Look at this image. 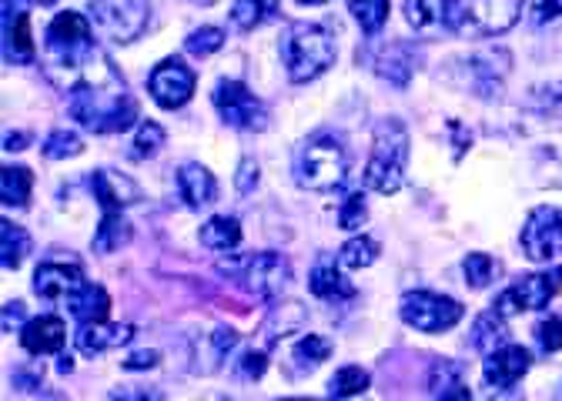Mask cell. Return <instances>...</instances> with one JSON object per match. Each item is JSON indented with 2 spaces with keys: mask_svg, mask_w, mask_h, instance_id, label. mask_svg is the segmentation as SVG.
Here are the masks:
<instances>
[{
  "mask_svg": "<svg viewBox=\"0 0 562 401\" xmlns=\"http://www.w3.org/2000/svg\"><path fill=\"white\" fill-rule=\"evenodd\" d=\"M131 241V225L121 211H104L101 225L94 231V251L98 254H114Z\"/></svg>",
  "mask_w": 562,
  "mask_h": 401,
  "instance_id": "29",
  "label": "cell"
},
{
  "mask_svg": "<svg viewBox=\"0 0 562 401\" xmlns=\"http://www.w3.org/2000/svg\"><path fill=\"white\" fill-rule=\"evenodd\" d=\"M201 244L215 254H232L238 244H241V225L228 215H215L201 225Z\"/></svg>",
  "mask_w": 562,
  "mask_h": 401,
  "instance_id": "26",
  "label": "cell"
},
{
  "mask_svg": "<svg viewBox=\"0 0 562 401\" xmlns=\"http://www.w3.org/2000/svg\"><path fill=\"white\" fill-rule=\"evenodd\" d=\"M222 121L238 130H265L268 127V111L265 104L241 84V81H222L211 94Z\"/></svg>",
  "mask_w": 562,
  "mask_h": 401,
  "instance_id": "9",
  "label": "cell"
},
{
  "mask_svg": "<svg viewBox=\"0 0 562 401\" xmlns=\"http://www.w3.org/2000/svg\"><path fill=\"white\" fill-rule=\"evenodd\" d=\"M408 50L402 47V44H395L382 60H379V75L385 78V81H392L395 88H405L408 84V75H412V60L405 57Z\"/></svg>",
  "mask_w": 562,
  "mask_h": 401,
  "instance_id": "38",
  "label": "cell"
},
{
  "mask_svg": "<svg viewBox=\"0 0 562 401\" xmlns=\"http://www.w3.org/2000/svg\"><path fill=\"white\" fill-rule=\"evenodd\" d=\"M4 145H8V151H24V145H27V134H8Z\"/></svg>",
  "mask_w": 562,
  "mask_h": 401,
  "instance_id": "48",
  "label": "cell"
},
{
  "mask_svg": "<svg viewBox=\"0 0 562 401\" xmlns=\"http://www.w3.org/2000/svg\"><path fill=\"white\" fill-rule=\"evenodd\" d=\"M34 4H44V8H50V4H54V0H34Z\"/></svg>",
  "mask_w": 562,
  "mask_h": 401,
  "instance_id": "53",
  "label": "cell"
},
{
  "mask_svg": "<svg viewBox=\"0 0 562 401\" xmlns=\"http://www.w3.org/2000/svg\"><path fill=\"white\" fill-rule=\"evenodd\" d=\"M522 14V0H485L469 4V31L472 34H503Z\"/></svg>",
  "mask_w": 562,
  "mask_h": 401,
  "instance_id": "16",
  "label": "cell"
},
{
  "mask_svg": "<svg viewBox=\"0 0 562 401\" xmlns=\"http://www.w3.org/2000/svg\"><path fill=\"white\" fill-rule=\"evenodd\" d=\"M405 21L415 31H469V4L462 0H405Z\"/></svg>",
  "mask_w": 562,
  "mask_h": 401,
  "instance_id": "11",
  "label": "cell"
},
{
  "mask_svg": "<svg viewBox=\"0 0 562 401\" xmlns=\"http://www.w3.org/2000/svg\"><path fill=\"white\" fill-rule=\"evenodd\" d=\"M308 321L305 308L299 301H285V305H274L261 324V348H274L281 339H289V334L302 331Z\"/></svg>",
  "mask_w": 562,
  "mask_h": 401,
  "instance_id": "20",
  "label": "cell"
},
{
  "mask_svg": "<svg viewBox=\"0 0 562 401\" xmlns=\"http://www.w3.org/2000/svg\"><path fill=\"white\" fill-rule=\"evenodd\" d=\"M562 288V264L555 272H539V275H526L519 282H513L499 298H496V311H503L506 318L522 314V311H542Z\"/></svg>",
  "mask_w": 562,
  "mask_h": 401,
  "instance_id": "8",
  "label": "cell"
},
{
  "mask_svg": "<svg viewBox=\"0 0 562 401\" xmlns=\"http://www.w3.org/2000/svg\"><path fill=\"white\" fill-rule=\"evenodd\" d=\"M98 50L94 37H91V21L78 11H64L50 21L47 34H44V57H47V75L67 88L70 78H75L85 60Z\"/></svg>",
  "mask_w": 562,
  "mask_h": 401,
  "instance_id": "1",
  "label": "cell"
},
{
  "mask_svg": "<svg viewBox=\"0 0 562 401\" xmlns=\"http://www.w3.org/2000/svg\"><path fill=\"white\" fill-rule=\"evenodd\" d=\"M308 291L322 301H348L356 298V285H351L341 275V261L331 254H322L312 267V278H308Z\"/></svg>",
  "mask_w": 562,
  "mask_h": 401,
  "instance_id": "17",
  "label": "cell"
},
{
  "mask_svg": "<svg viewBox=\"0 0 562 401\" xmlns=\"http://www.w3.org/2000/svg\"><path fill=\"white\" fill-rule=\"evenodd\" d=\"M24 321V305L21 301H11L8 308H4V331H11L14 324H21Z\"/></svg>",
  "mask_w": 562,
  "mask_h": 401,
  "instance_id": "47",
  "label": "cell"
},
{
  "mask_svg": "<svg viewBox=\"0 0 562 401\" xmlns=\"http://www.w3.org/2000/svg\"><path fill=\"white\" fill-rule=\"evenodd\" d=\"M379 254H382V248H379V241H372V238H366V234H359V238H351V241H345L341 244V251H338V261H341V267H369V264H375L379 261Z\"/></svg>",
  "mask_w": 562,
  "mask_h": 401,
  "instance_id": "34",
  "label": "cell"
},
{
  "mask_svg": "<svg viewBox=\"0 0 562 401\" xmlns=\"http://www.w3.org/2000/svg\"><path fill=\"white\" fill-rule=\"evenodd\" d=\"M348 158L331 134H315L295 154V181L308 191H331L345 181Z\"/></svg>",
  "mask_w": 562,
  "mask_h": 401,
  "instance_id": "5",
  "label": "cell"
},
{
  "mask_svg": "<svg viewBox=\"0 0 562 401\" xmlns=\"http://www.w3.org/2000/svg\"><path fill=\"white\" fill-rule=\"evenodd\" d=\"M278 4H281V0H235L232 21H235L238 31H255V27H261L265 21H271L278 14Z\"/></svg>",
  "mask_w": 562,
  "mask_h": 401,
  "instance_id": "32",
  "label": "cell"
},
{
  "mask_svg": "<svg viewBox=\"0 0 562 401\" xmlns=\"http://www.w3.org/2000/svg\"><path fill=\"white\" fill-rule=\"evenodd\" d=\"M235 345H238V334L232 328H215L211 334H204V339L198 342V352H194V371H201V375L218 371L222 362H228Z\"/></svg>",
  "mask_w": 562,
  "mask_h": 401,
  "instance_id": "22",
  "label": "cell"
},
{
  "mask_svg": "<svg viewBox=\"0 0 562 401\" xmlns=\"http://www.w3.org/2000/svg\"><path fill=\"white\" fill-rule=\"evenodd\" d=\"M194 84H198V78L181 57L161 60L151 71V78H148V91H151L155 104L165 107V111L184 107L191 101V94H194Z\"/></svg>",
  "mask_w": 562,
  "mask_h": 401,
  "instance_id": "12",
  "label": "cell"
},
{
  "mask_svg": "<svg viewBox=\"0 0 562 401\" xmlns=\"http://www.w3.org/2000/svg\"><path fill=\"white\" fill-rule=\"evenodd\" d=\"M462 272H465V285L472 288H485L492 278H496V261L482 251H472L465 261H462Z\"/></svg>",
  "mask_w": 562,
  "mask_h": 401,
  "instance_id": "39",
  "label": "cell"
},
{
  "mask_svg": "<svg viewBox=\"0 0 562 401\" xmlns=\"http://www.w3.org/2000/svg\"><path fill=\"white\" fill-rule=\"evenodd\" d=\"M44 158H50V161H67V158H78L81 151H85V141L78 138L75 130H54L50 138L44 141Z\"/></svg>",
  "mask_w": 562,
  "mask_h": 401,
  "instance_id": "37",
  "label": "cell"
},
{
  "mask_svg": "<svg viewBox=\"0 0 562 401\" xmlns=\"http://www.w3.org/2000/svg\"><path fill=\"white\" fill-rule=\"evenodd\" d=\"M281 60L295 84H308L335 64V41L322 24H292L281 37Z\"/></svg>",
  "mask_w": 562,
  "mask_h": 401,
  "instance_id": "2",
  "label": "cell"
},
{
  "mask_svg": "<svg viewBox=\"0 0 562 401\" xmlns=\"http://www.w3.org/2000/svg\"><path fill=\"white\" fill-rule=\"evenodd\" d=\"M222 272H228V278H235L248 295L265 298V301L278 298L292 282V264L278 251H258L248 257H235V261L222 264Z\"/></svg>",
  "mask_w": 562,
  "mask_h": 401,
  "instance_id": "4",
  "label": "cell"
},
{
  "mask_svg": "<svg viewBox=\"0 0 562 401\" xmlns=\"http://www.w3.org/2000/svg\"><path fill=\"white\" fill-rule=\"evenodd\" d=\"M348 11L356 14L366 34H379L389 21V0H348Z\"/></svg>",
  "mask_w": 562,
  "mask_h": 401,
  "instance_id": "35",
  "label": "cell"
},
{
  "mask_svg": "<svg viewBox=\"0 0 562 401\" xmlns=\"http://www.w3.org/2000/svg\"><path fill=\"white\" fill-rule=\"evenodd\" d=\"M265 368H268V348H248V352H241L238 362H235V375H238L241 381L261 378Z\"/></svg>",
  "mask_w": 562,
  "mask_h": 401,
  "instance_id": "42",
  "label": "cell"
},
{
  "mask_svg": "<svg viewBox=\"0 0 562 401\" xmlns=\"http://www.w3.org/2000/svg\"><path fill=\"white\" fill-rule=\"evenodd\" d=\"M522 251L536 264H552L562 257V211L559 208H536L522 228Z\"/></svg>",
  "mask_w": 562,
  "mask_h": 401,
  "instance_id": "10",
  "label": "cell"
},
{
  "mask_svg": "<svg viewBox=\"0 0 562 401\" xmlns=\"http://www.w3.org/2000/svg\"><path fill=\"white\" fill-rule=\"evenodd\" d=\"M31 187H34V174L27 168L0 171V200H4V208H27Z\"/></svg>",
  "mask_w": 562,
  "mask_h": 401,
  "instance_id": "30",
  "label": "cell"
},
{
  "mask_svg": "<svg viewBox=\"0 0 562 401\" xmlns=\"http://www.w3.org/2000/svg\"><path fill=\"white\" fill-rule=\"evenodd\" d=\"M398 314L415 331L439 334L462 321V305L456 298L436 295V291H408L398 305Z\"/></svg>",
  "mask_w": 562,
  "mask_h": 401,
  "instance_id": "7",
  "label": "cell"
},
{
  "mask_svg": "<svg viewBox=\"0 0 562 401\" xmlns=\"http://www.w3.org/2000/svg\"><path fill=\"white\" fill-rule=\"evenodd\" d=\"M85 285V272L78 264H60V261H44L34 272V291L44 301H67Z\"/></svg>",
  "mask_w": 562,
  "mask_h": 401,
  "instance_id": "14",
  "label": "cell"
},
{
  "mask_svg": "<svg viewBox=\"0 0 562 401\" xmlns=\"http://www.w3.org/2000/svg\"><path fill=\"white\" fill-rule=\"evenodd\" d=\"M222 44H225V34H222L218 27H201V31H191V34H188V41H184L188 54H194V57L215 54V50H222Z\"/></svg>",
  "mask_w": 562,
  "mask_h": 401,
  "instance_id": "41",
  "label": "cell"
},
{
  "mask_svg": "<svg viewBox=\"0 0 562 401\" xmlns=\"http://www.w3.org/2000/svg\"><path fill=\"white\" fill-rule=\"evenodd\" d=\"M111 398H161L158 391H114Z\"/></svg>",
  "mask_w": 562,
  "mask_h": 401,
  "instance_id": "49",
  "label": "cell"
},
{
  "mask_svg": "<svg viewBox=\"0 0 562 401\" xmlns=\"http://www.w3.org/2000/svg\"><path fill=\"white\" fill-rule=\"evenodd\" d=\"M429 394L442 398V401H465V398H472V391L465 385V375H462V365L449 362V358L436 362L432 375H429Z\"/></svg>",
  "mask_w": 562,
  "mask_h": 401,
  "instance_id": "24",
  "label": "cell"
},
{
  "mask_svg": "<svg viewBox=\"0 0 562 401\" xmlns=\"http://www.w3.org/2000/svg\"><path fill=\"white\" fill-rule=\"evenodd\" d=\"M529 368H532L529 348L509 342V345H503V348H496V352H488V355H485L482 378H485V385H488L492 391H509V388H516V385L526 378Z\"/></svg>",
  "mask_w": 562,
  "mask_h": 401,
  "instance_id": "13",
  "label": "cell"
},
{
  "mask_svg": "<svg viewBox=\"0 0 562 401\" xmlns=\"http://www.w3.org/2000/svg\"><path fill=\"white\" fill-rule=\"evenodd\" d=\"M70 368H75V362H70V358H67V355H64V358H60V371H64V375H67V371H70Z\"/></svg>",
  "mask_w": 562,
  "mask_h": 401,
  "instance_id": "50",
  "label": "cell"
},
{
  "mask_svg": "<svg viewBox=\"0 0 562 401\" xmlns=\"http://www.w3.org/2000/svg\"><path fill=\"white\" fill-rule=\"evenodd\" d=\"M366 218H369V208H366V194H348L345 200H341V208H338V225L345 228V231H356V228H362L366 225Z\"/></svg>",
  "mask_w": 562,
  "mask_h": 401,
  "instance_id": "40",
  "label": "cell"
},
{
  "mask_svg": "<svg viewBox=\"0 0 562 401\" xmlns=\"http://www.w3.org/2000/svg\"><path fill=\"white\" fill-rule=\"evenodd\" d=\"M503 345H509V324H506V314L496 311V308L485 311V314H479L475 324H472V348L482 352V355H488V352H496V348H503Z\"/></svg>",
  "mask_w": 562,
  "mask_h": 401,
  "instance_id": "25",
  "label": "cell"
},
{
  "mask_svg": "<svg viewBox=\"0 0 562 401\" xmlns=\"http://www.w3.org/2000/svg\"><path fill=\"white\" fill-rule=\"evenodd\" d=\"M299 4H308V8H315V4H328V0H299Z\"/></svg>",
  "mask_w": 562,
  "mask_h": 401,
  "instance_id": "51",
  "label": "cell"
},
{
  "mask_svg": "<svg viewBox=\"0 0 562 401\" xmlns=\"http://www.w3.org/2000/svg\"><path fill=\"white\" fill-rule=\"evenodd\" d=\"M536 342L542 352H562V318L549 314L536 324Z\"/></svg>",
  "mask_w": 562,
  "mask_h": 401,
  "instance_id": "43",
  "label": "cell"
},
{
  "mask_svg": "<svg viewBox=\"0 0 562 401\" xmlns=\"http://www.w3.org/2000/svg\"><path fill=\"white\" fill-rule=\"evenodd\" d=\"M191 4H201V8H207V4H215V0H191Z\"/></svg>",
  "mask_w": 562,
  "mask_h": 401,
  "instance_id": "52",
  "label": "cell"
},
{
  "mask_svg": "<svg viewBox=\"0 0 562 401\" xmlns=\"http://www.w3.org/2000/svg\"><path fill=\"white\" fill-rule=\"evenodd\" d=\"M369 385H372V378H369V371L362 365H345V368H338L331 375L328 394L331 398H356V394L369 391Z\"/></svg>",
  "mask_w": 562,
  "mask_h": 401,
  "instance_id": "33",
  "label": "cell"
},
{
  "mask_svg": "<svg viewBox=\"0 0 562 401\" xmlns=\"http://www.w3.org/2000/svg\"><path fill=\"white\" fill-rule=\"evenodd\" d=\"M331 355V342L322 339V334H305L302 342H295L292 355H289V371L299 378V375H312L322 362H328Z\"/></svg>",
  "mask_w": 562,
  "mask_h": 401,
  "instance_id": "28",
  "label": "cell"
},
{
  "mask_svg": "<svg viewBox=\"0 0 562 401\" xmlns=\"http://www.w3.org/2000/svg\"><path fill=\"white\" fill-rule=\"evenodd\" d=\"M88 184H91V191H94V197H98L101 211H121L124 205H134V200H137V187H134V181H127L124 174L94 171Z\"/></svg>",
  "mask_w": 562,
  "mask_h": 401,
  "instance_id": "21",
  "label": "cell"
},
{
  "mask_svg": "<svg viewBox=\"0 0 562 401\" xmlns=\"http://www.w3.org/2000/svg\"><path fill=\"white\" fill-rule=\"evenodd\" d=\"M4 57L8 64H31L34 60V41H31V14H4Z\"/></svg>",
  "mask_w": 562,
  "mask_h": 401,
  "instance_id": "23",
  "label": "cell"
},
{
  "mask_svg": "<svg viewBox=\"0 0 562 401\" xmlns=\"http://www.w3.org/2000/svg\"><path fill=\"white\" fill-rule=\"evenodd\" d=\"M158 352H134V355H127L124 362H121V368L124 371H145V368H155L158 365Z\"/></svg>",
  "mask_w": 562,
  "mask_h": 401,
  "instance_id": "45",
  "label": "cell"
},
{
  "mask_svg": "<svg viewBox=\"0 0 562 401\" xmlns=\"http://www.w3.org/2000/svg\"><path fill=\"white\" fill-rule=\"evenodd\" d=\"M67 308H70V314H75L81 324H88V321H104L108 311H111V298H108V291H104L101 285L85 282L75 295L67 298Z\"/></svg>",
  "mask_w": 562,
  "mask_h": 401,
  "instance_id": "27",
  "label": "cell"
},
{
  "mask_svg": "<svg viewBox=\"0 0 562 401\" xmlns=\"http://www.w3.org/2000/svg\"><path fill=\"white\" fill-rule=\"evenodd\" d=\"M91 21L108 41L131 44L148 31L151 4L148 0H91Z\"/></svg>",
  "mask_w": 562,
  "mask_h": 401,
  "instance_id": "6",
  "label": "cell"
},
{
  "mask_svg": "<svg viewBox=\"0 0 562 401\" xmlns=\"http://www.w3.org/2000/svg\"><path fill=\"white\" fill-rule=\"evenodd\" d=\"M67 342V328L57 314H41L21 328V345L27 355H54Z\"/></svg>",
  "mask_w": 562,
  "mask_h": 401,
  "instance_id": "18",
  "label": "cell"
},
{
  "mask_svg": "<svg viewBox=\"0 0 562 401\" xmlns=\"http://www.w3.org/2000/svg\"><path fill=\"white\" fill-rule=\"evenodd\" d=\"M131 339H134V324H111L108 318L104 321H88L75 334L78 352L88 355V358H98L104 352H114V348L127 345Z\"/></svg>",
  "mask_w": 562,
  "mask_h": 401,
  "instance_id": "15",
  "label": "cell"
},
{
  "mask_svg": "<svg viewBox=\"0 0 562 401\" xmlns=\"http://www.w3.org/2000/svg\"><path fill=\"white\" fill-rule=\"evenodd\" d=\"M408 164V130L402 121L389 117L375 127V148L366 164V184L379 194H395L405 181Z\"/></svg>",
  "mask_w": 562,
  "mask_h": 401,
  "instance_id": "3",
  "label": "cell"
},
{
  "mask_svg": "<svg viewBox=\"0 0 562 401\" xmlns=\"http://www.w3.org/2000/svg\"><path fill=\"white\" fill-rule=\"evenodd\" d=\"M178 191H181V200L191 211L211 208L218 200V181L201 164H184L178 171Z\"/></svg>",
  "mask_w": 562,
  "mask_h": 401,
  "instance_id": "19",
  "label": "cell"
},
{
  "mask_svg": "<svg viewBox=\"0 0 562 401\" xmlns=\"http://www.w3.org/2000/svg\"><path fill=\"white\" fill-rule=\"evenodd\" d=\"M555 18H562V0H529V21L536 27H546Z\"/></svg>",
  "mask_w": 562,
  "mask_h": 401,
  "instance_id": "44",
  "label": "cell"
},
{
  "mask_svg": "<svg viewBox=\"0 0 562 401\" xmlns=\"http://www.w3.org/2000/svg\"><path fill=\"white\" fill-rule=\"evenodd\" d=\"M134 151H131V158H137V161H145V158H155L161 148H165V127L161 124H155V121H145L137 127V134H134V145H131Z\"/></svg>",
  "mask_w": 562,
  "mask_h": 401,
  "instance_id": "36",
  "label": "cell"
},
{
  "mask_svg": "<svg viewBox=\"0 0 562 401\" xmlns=\"http://www.w3.org/2000/svg\"><path fill=\"white\" fill-rule=\"evenodd\" d=\"M235 184H238V191L241 194H248L255 184H258V164L251 161V158H245L241 161V168H238V177H235Z\"/></svg>",
  "mask_w": 562,
  "mask_h": 401,
  "instance_id": "46",
  "label": "cell"
},
{
  "mask_svg": "<svg viewBox=\"0 0 562 401\" xmlns=\"http://www.w3.org/2000/svg\"><path fill=\"white\" fill-rule=\"evenodd\" d=\"M0 254H4L8 272H18L31 254V234L14 221H0Z\"/></svg>",
  "mask_w": 562,
  "mask_h": 401,
  "instance_id": "31",
  "label": "cell"
}]
</instances>
